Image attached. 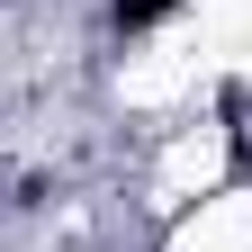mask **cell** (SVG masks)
I'll list each match as a JSON object with an SVG mask.
<instances>
[{"label": "cell", "mask_w": 252, "mask_h": 252, "mask_svg": "<svg viewBox=\"0 0 252 252\" xmlns=\"http://www.w3.org/2000/svg\"><path fill=\"white\" fill-rule=\"evenodd\" d=\"M180 9V0H108V27H117V36H144V27H162Z\"/></svg>", "instance_id": "6da1fadb"}]
</instances>
